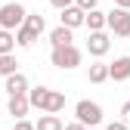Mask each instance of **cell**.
<instances>
[{
    "label": "cell",
    "mask_w": 130,
    "mask_h": 130,
    "mask_svg": "<svg viewBox=\"0 0 130 130\" xmlns=\"http://www.w3.org/2000/svg\"><path fill=\"white\" fill-rule=\"evenodd\" d=\"M105 130H130V127H127V124H124V121H111V124H108V127H105Z\"/></svg>",
    "instance_id": "obj_23"
},
{
    "label": "cell",
    "mask_w": 130,
    "mask_h": 130,
    "mask_svg": "<svg viewBox=\"0 0 130 130\" xmlns=\"http://www.w3.org/2000/svg\"><path fill=\"white\" fill-rule=\"evenodd\" d=\"M115 6L118 9H130V0H115Z\"/></svg>",
    "instance_id": "obj_24"
},
{
    "label": "cell",
    "mask_w": 130,
    "mask_h": 130,
    "mask_svg": "<svg viewBox=\"0 0 130 130\" xmlns=\"http://www.w3.org/2000/svg\"><path fill=\"white\" fill-rule=\"evenodd\" d=\"M50 62L56 65V68H62V71H71V68L80 65V50H77L74 43L71 46H59V50L50 53Z\"/></svg>",
    "instance_id": "obj_4"
},
{
    "label": "cell",
    "mask_w": 130,
    "mask_h": 130,
    "mask_svg": "<svg viewBox=\"0 0 130 130\" xmlns=\"http://www.w3.org/2000/svg\"><path fill=\"white\" fill-rule=\"evenodd\" d=\"M50 43H53V50H59V46H71V28H65V25L53 28L50 31Z\"/></svg>",
    "instance_id": "obj_12"
},
{
    "label": "cell",
    "mask_w": 130,
    "mask_h": 130,
    "mask_svg": "<svg viewBox=\"0 0 130 130\" xmlns=\"http://www.w3.org/2000/svg\"><path fill=\"white\" fill-rule=\"evenodd\" d=\"M59 22L65 25V28H80V25H87V12L80 9V6H68V9H62V15H59Z\"/></svg>",
    "instance_id": "obj_7"
},
{
    "label": "cell",
    "mask_w": 130,
    "mask_h": 130,
    "mask_svg": "<svg viewBox=\"0 0 130 130\" xmlns=\"http://www.w3.org/2000/svg\"><path fill=\"white\" fill-rule=\"evenodd\" d=\"M87 77H90V84H105V80H108V65L105 62H93L90 71H87Z\"/></svg>",
    "instance_id": "obj_14"
},
{
    "label": "cell",
    "mask_w": 130,
    "mask_h": 130,
    "mask_svg": "<svg viewBox=\"0 0 130 130\" xmlns=\"http://www.w3.org/2000/svg\"><path fill=\"white\" fill-rule=\"evenodd\" d=\"M108 46H111V40H108L105 31H96V34H90V37H87V53H90V56H96V59H102V56L108 53Z\"/></svg>",
    "instance_id": "obj_6"
},
{
    "label": "cell",
    "mask_w": 130,
    "mask_h": 130,
    "mask_svg": "<svg viewBox=\"0 0 130 130\" xmlns=\"http://www.w3.org/2000/svg\"><path fill=\"white\" fill-rule=\"evenodd\" d=\"M50 87H34V90H28V102H31V108H46V102H50Z\"/></svg>",
    "instance_id": "obj_11"
},
{
    "label": "cell",
    "mask_w": 130,
    "mask_h": 130,
    "mask_svg": "<svg viewBox=\"0 0 130 130\" xmlns=\"http://www.w3.org/2000/svg\"><path fill=\"white\" fill-rule=\"evenodd\" d=\"M3 90H6L9 96H28V90H31V87H28V77L19 71V74H9V77H6Z\"/></svg>",
    "instance_id": "obj_8"
},
{
    "label": "cell",
    "mask_w": 130,
    "mask_h": 130,
    "mask_svg": "<svg viewBox=\"0 0 130 130\" xmlns=\"http://www.w3.org/2000/svg\"><path fill=\"white\" fill-rule=\"evenodd\" d=\"M43 28H46L43 15L40 12H28L25 25L15 31V43H19V46H34V40H40V34H43Z\"/></svg>",
    "instance_id": "obj_1"
},
{
    "label": "cell",
    "mask_w": 130,
    "mask_h": 130,
    "mask_svg": "<svg viewBox=\"0 0 130 130\" xmlns=\"http://www.w3.org/2000/svg\"><path fill=\"white\" fill-rule=\"evenodd\" d=\"M25 19H28V12L22 3H3L0 6V31H12V28L19 31L25 25Z\"/></svg>",
    "instance_id": "obj_2"
},
{
    "label": "cell",
    "mask_w": 130,
    "mask_h": 130,
    "mask_svg": "<svg viewBox=\"0 0 130 130\" xmlns=\"http://www.w3.org/2000/svg\"><path fill=\"white\" fill-rule=\"evenodd\" d=\"M6 108H9V115H12V118H19V121H25V115H28V108H31V102H28V96H9V102H6Z\"/></svg>",
    "instance_id": "obj_10"
},
{
    "label": "cell",
    "mask_w": 130,
    "mask_h": 130,
    "mask_svg": "<svg viewBox=\"0 0 130 130\" xmlns=\"http://www.w3.org/2000/svg\"><path fill=\"white\" fill-rule=\"evenodd\" d=\"M65 130H87V127H84V124H77V121H74V124H65Z\"/></svg>",
    "instance_id": "obj_25"
},
{
    "label": "cell",
    "mask_w": 130,
    "mask_h": 130,
    "mask_svg": "<svg viewBox=\"0 0 130 130\" xmlns=\"http://www.w3.org/2000/svg\"><path fill=\"white\" fill-rule=\"evenodd\" d=\"M0 74H3V77L19 74V62H15V56H0Z\"/></svg>",
    "instance_id": "obj_17"
},
{
    "label": "cell",
    "mask_w": 130,
    "mask_h": 130,
    "mask_svg": "<svg viewBox=\"0 0 130 130\" xmlns=\"http://www.w3.org/2000/svg\"><path fill=\"white\" fill-rule=\"evenodd\" d=\"M65 108V93H50V102H46V108H43V115H59V111Z\"/></svg>",
    "instance_id": "obj_15"
},
{
    "label": "cell",
    "mask_w": 130,
    "mask_h": 130,
    "mask_svg": "<svg viewBox=\"0 0 130 130\" xmlns=\"http://www.w3.org/2000/svg\"><path fill=\"white\" fill-rule=\"evenodd\" d=\"M93 130H96V127H93Z\"/></svg>",
    "instance_id": "obj_26"
},
{
    "label": "cell",
    "mask_w": 130,
    "mask_h": 130,
    "mask_svg": "<svg viewBox=\"0 0 130 130\" xmlns=\"http://www.w3.org/2000/svg\"><path fill=\"white\" fill-rule=\"evenodd\" d=\"M96 3H99V0H74V6H80L84 12H93V9H96Z\"/></svg>",
    "instance_id": "obj_19"
},
{
    "label": "cell",
    "mask_w": 130,
    "mask_h": 130,
    "mask_svg": "<svg viewBox=\"0 0 130 130\" xmlns=\"http://www.w3.org/2000/svg\"><path fill=\"white\" fill-rule=\"evenodd\" d=\"M37 130H65V124H62V118H59V115H40Z\"/></svg>",
    "instance_id": "obj_16"
},
{
    "label": "cell",
    "mask_w": 130,
    "mask_h": 130,
    "mask_svg": "<svg viewBox=\"0 0 130 130\" xmlns=\"http://www.w3.org/2000/svg\"><path fill=\"white\" fill-rule=\"evenodd\" d=\"M121 121L130 127V102H124V105H121Z\"/></svg>",
    "instance_id": "obj_20"
},
{
    "label": "cell",
    "mask_w": 130,
    "mask_h": 130,
    "mask_svg": "<svg viewBox=\"0 0 130 130\" xmlns=\"http://www.w3.org/2000/svg\"><path fill=\"white\" fill-rule=\"evenodd\" d=\"M12 46H15L12 31H0V56H12Z\"/></svg>",
    "instance_id": "obj_18"
},
{
    "label": "cell",
    "mask_w": 130,
    "mask_h": 130,
    "mask_svg": "<svg viewBox=\"0 0 130 130\" xmlns=\"http://www.w3.org/2000/svg\"><path fill=\"white\" fill-rule=\"evenodd\" d=\"M87 28H90V34H96V31L108 28V12H99V9L87 12Z\"/></svg>",
    "instance_id": "obj_13"
},
{
    "label": "cell",
    "mask_w": 130,
    "mask_h": 130,
    "mask_svg": "<svg viewBox=\"0 0 130 130\" xmlns=\"http://www.w3.org/2000/svg\"><path fill=\"white\" fill-rule=\"evenodd\" d=\"M15 130H37V124H31V121H15Z\"/></svg>",
    "instance_id": "obj_22"
},
{
    "label": "cell",
    "mask_w": 130,
    "mask_h": 130,
    "mask_svg": "<svg viewBox=\"0 0 130 130\" xmlns=\"http://www.w3.org/2000/svg\"><path fill=\"white\" fill-rule=\"evenodd\" d=\"M50 3H53L56 9H68V6H74V0H50Z\"/></svg>",
    "instance_id": "obj_21"
},
{
    "label": "cell",
    "mask_w": 130,
    "mask_h": 130,
    "mask_svg": "<svg viewBox=\"0 0 130 130\" xmlns=\"http://www.w3.org/2000/svg\"><path fill=\"white\" fill-rule=\"evenodd\" d=\"M108 77L118 80V84L121 80H130V56H118L115 62H111L108 65Z\"/></svg>",
    "instance_id": "obj_9"
},
{
    "label": "cell",
    "mask_w": 130,
    "mask_h": 130,
    "mask_svg": "<svg viewBox=\"0 0 130 130\" xmlns=\"http://www.w3.org/2000/svg\"><path fill=\"white\" fill-rule=\"evenodd\" d=\"M74 118H77V124H84L87 130H93L96 124H102V108H99V102L80 99V102L74 105Z\"/></svg>",
    "instance_id": "obj_3"
},
{
    "label": "cell",
    "mask_w": 130,
    "mask_h": 130,
    "mask_svg": "<svg viewBox=\"0 0 130 130\" xmlns=\"http://www.w3.org/2000/svg\"><path fill=\"white\" fill-rule=\"evenodd\" d=\"M108 28L115 31L118 37H130V9H111L108 12Z\"/></svg>",
    "instance_id": "obj_5"
}]
</instances>
